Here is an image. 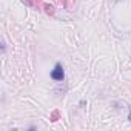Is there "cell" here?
Listing matches in <instances>:
<instances>
[{
    "label": "cell",
    "instance_id": "obj_3",
    "mask_svg": "<svg viewBox=\"0 0 131 131\" xmlns=\"http://www.w3.org/2000/svg\"><path fill=\"white\" fill-rule=\"evenodd\" d=\"M45 8H46L45 11H46L48 14H51V16L54 14V6H51V5H45Z\"/></svg>",
    "mask_w": 131,
    "mask_h": 131
},
{
    "label": "cell",
    "instance_id": "obj_2",
    "mask_svg": "<svg viewBox=\"0 0 131 131\" xmlns=\"http://www.w3.org/2000/svg\"><path fill=\"white\" fill-rule=\"evenodd\" d=\"M26 3L31 5V6H36V8H37V6L40 5V0H26Z\"/></svg>",
    "mask_w": 131,
    "mask_h": 131
},
{
    "label": "cell",
    "instance_id": "obj_5",
    "mask_svg": "<svg viewBox=\"0 0 131 131\" xmlns=\"http://www.w3.org/2000/svg\"><path fill=\"white\" fill-rule=\"evenodd\" d=\"M128 120L131 122V106H129V114H128Z\"/></svg>",
    "mask_w": 131,
    "mask_h": 131
},
{
    "label": "cell",
    "instance_id": "obj_4",
    "mask_svg": "<svg viewBox=\"0 0 131 131\" xmlns=\"http://www.w3.org/2000/svg\"><path fill=\"white\" fill-rule=\"evenodd\" d=\"M51 117H52V119H51V120H57V117H59V111H54V113H52V116H51Z\"/></svg>",
    "mask_w": 131,
    "mask_h": 131
},
{
    "label": "cell",
    "instance_id": "obj_1",
    "mask_svg": "<svg viewBox=\"0 0 131 131\" xmlns=\"http://www.w3.org/2000/svg\"><path fill=\"white\" fill-rule=\"evenodd\" d=\"M51 79L56 82H63L65 79V70H63V65L62 63H56L54 68L51 71Z\"/></svg>",
    "mask_w": 131,
    "mask_h": 131
}]
</instances>
